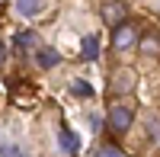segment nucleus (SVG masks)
Here are the masks:
<instances>
[{"instance_id":"1","label":"nucleus","mask_w":160,"mask_h":157,"mask_svg":"<svg viewBox=\"0 0 160 157\" xmlns=\"http://www.w3.org/2000/svg\"><path fill=\"white\" fill-rule=\"evenodd\" d=\"M135 38H138L135 26H131V23H122V26H115V32H112V48H115V51H125V48L135 45Z\"/></svg>"},{"instance_id":"2","label":"nucleus","mask_w":160,"mask_h":157,"mask_svg":"<svg viewBox=\"0 0 160 157\" xmlns=\"http://www.w3.org/2000/svg\"><path fill=\"white\" fill-rule=\"evenodd\" d=\"M131 122H135V112H131L128 106H115V109H109V128H112V132H128Z\"/></svg>"},{"instance_id":"3","label":"nucleus","mask_w":160,"mask_h":157,"mask_svg":"<svg viewBox=\"0 0 160 157\" xmlns=\"http://www.w3.org/2000/svg\"><path fill=\"white\" fill-rule=\"evenodd\" d=\"M35 61H38V68H42V71H48V68H55V64L61 61V55H58L55 48H38V51H35Z\"/></svg>"},{"instance_id":"4","label":"nucleus","mask_w":160,"mask_h":157,"mask_svg":"<svg viewBox=\"0 0 160 157\" xmlns=\"http://www.w3.org/2000/svg\"><path fill=\"white\" fill-rule=\"evenodd\" d=\"M80 55H83V61H96V58H99V42H96V35H83V42H80Z\"/></svg>"},{"instance_id":"5","label":"nucleus","mask_w":160,"mask_h":157,"mask_svg":"<svg viewBox=\"0 0 160 157\" xmlns=\"http://www.w3.org/2000/svg\"><path fill=\"white\" fill-rule=\"evenodd\" d=\"M58 141H61V151H64V154H77V135L71 132L68 125H61V132H58Z\"/></svg>"},{"instance_id":"6","label":"nucleus","mask_w":160,"mask_h":157,"mask_svg":"<svg viewBox=\"0 0 160 157\" xmlns=\"http://www.w3.org/2000/svg\"><path fill=\"white\" fill-rule=\"evenodd\" d=\"M16 13L26 16V19H32V16L42 13V0H16Z\"/></svg>"},{"instance_id":"7","label":"nucleus","mask_w":160,"mask_h":157,"mask_svg":"<svg viewBox=\"0 0 160 157\" xmlns=\"http://www.w3.org/2000/svg\"><path fill=\"white\" fill-rule=\"evenodd\" d=\"M102 16H106V23H115V26H122L125 7H122V3H106V7H102Z\"/></svg>"},{"instance_id":"8","label":"nucleus","mask_w":160,"mask_h":157,"mask_svg":"<svg viewBox=\"0 0 160 157\" xmlns=\"http://www.w3.org/2000/svg\"><path fill=\"white\" fill-rule=\"evenodd\" d=\"M71 93H74L77 99H90V96H93V87H90V80H74V84H71Z\"/></svg>"},{"instance_id":"9","label":"nucleus","mask_w":160,"mask_h":157,"mask_svg":"<svg viewBox=\"0 0 160 157\" xmlns=\"http://www.w3.org/2000/svg\"><path fill=\"white\" fill-rule=\"evenodd\" d=\"M93 157H125V154H122V148H115V144H102Z\"/></svg>"},{"instance_id":"10","label":"nucleus","mask_w":160,"mask_h":157,"mask_svg":"<svg viewBox=\"0 0 160 157\" xmlns=\"http://www.w3.org/2000/svg\"><path fill=\"white\" fill-rule=\"evenodd\" d=\"M16 45H19V48L35 45V32H19V35H16Z\"/></svg>"},{"instance_id":"11","label":"nucleus","mask_w":160,"mask_h":157,"mask_svg":"<svg viewBox=\"0 0 160 157\" xmlns=\"http://www.w3.org/2000/svg\"><path fill=\"white\" fill-rule=\"evenodd\" d=\"M144 51H148V55H154V51H157V38H144V45H141Z\"/></svg>"},{"instance_id":"12","label":"nucleus","mask_w":160,"mask_h":157,"mask_svg":"<svg viewBox=\"0 0 160 157\" xmlns=\"http://www.w3.org/2000/svg\"><path fill=\"white\" fill-rule=\"evenodd\" d=\"M0 154H3V157H7V154H10V151H7V148H3V144H0Z\"/></svg>"},{"instance_id":"13","label":"nucleus","mask_w":160,"mask_h":157,"mask_svg":"<svg viewBox=\"0 0 160 157\" xmlns=\"http://www.w3.org/2000/svg\"><path fill=\"white\" fill-rule=\"evenodd\" d=\"M0 61H3V45H0Z\"/></svg>"}]
</instances>
